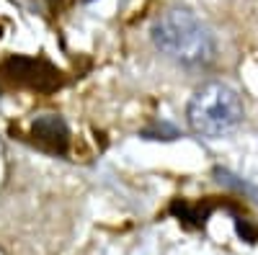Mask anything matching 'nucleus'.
<instances>
[{"label":"nucleus","instance_id":"nucleus-2","mask_svg":"<svg viewBox=\"0 0 258 255\" xmlns=\"http://www.w3.org/2000/svg\"><path fill=\"white\" fill-rule=\"evenodd\" d=\"M243 116H245V109H243L238 91L220 80L204 82L202 88H197V93L191 96L188 109H186L191 132L202 134L207 139L230 134L243 121Z\"/></svg>","mask_w":258,"mask_h":255},{"label":"nucleus","instance_id":"nucleus-3","mask_svg":"<svg viewBox=\"0 0 258 255\" xmlns=\"http://www.w3.org/2000/svg\"><path fill=\"white\" fill-rule=\"evenodd\" d=\"M3 70L13 82H21L26 88H34L41 93L59 88V82H62L57 67H52L44 59H34V57H11V59H6Z\"/></svg>","mask_w":258,"mask_h":255},{"label":"nucleus","instance_id":"nucleus-5","mask_svg":"<svg viewBox=\"0 0 258 255\" xmlns=\"http://www.w3.org/2000/svg\"><path fill=\"white\" fill-rule=\"evenodd\" d=\"M85 3H91V0H85Z\"/></svg>","mask_w":258,"mask_h":255},{"label":"nucleus","instance_id":"nucleus-1","mask_svg":"<svg viewBox=\"0 0 258 255\" xmlns=\"http://www.w3.org/2000/svg\"><path fill=\"white\" fill-rule=\"evenodd\" d=\"M153 44L183 67H207L217 54L209 26L188 11V8H170L153 24Z\"/></svg>","mask_w":258,"mask_h":255},{"label":"nucleus","instance_id":"nucleus-4","mask_svg":"<svg viewBox=\"0 0 258 255\" xmlns=\"http://www.w3.org/2000/svg\"><path fill=\"white\" fill-rule=\"evenodd\" d=\"M31 137L41 144L47 147L52 152H64L70 144V129L68 124H64L62 116L57 114H44V116H36V121L31 124Z\"/></svg>","mask_w":258,"mask_h":255}]
</instances>
